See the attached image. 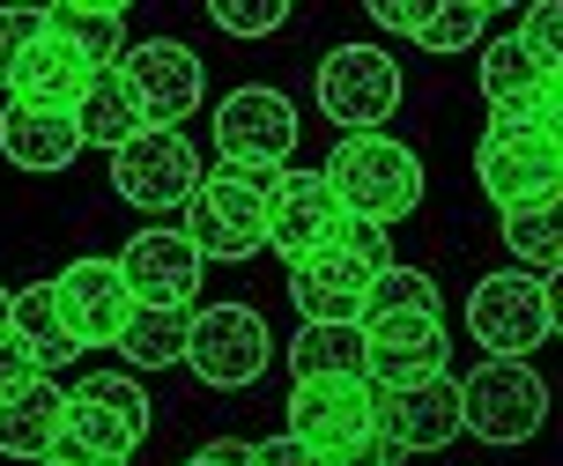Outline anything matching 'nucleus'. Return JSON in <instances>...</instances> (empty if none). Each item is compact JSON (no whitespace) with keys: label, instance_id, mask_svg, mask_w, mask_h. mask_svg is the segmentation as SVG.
I'll return each instance as SVG.
<instances>
[{"label":"nucleus","instance_id":"obj_35","mask_svg":"<svg viewBox=\"0 0 563 466\" xmlns=\"http://www.w3.org/2000/svg\"><path fill=\"white\" fill-rule=\"evenodd\" d=\"M511 30H519V37H527L541 59H556V8H549V0H541V8H527V15H519Z\"/></svg>","mask_w":563,"mask_h":466},{"label":"nucleus","instance_id":"obj_40","mask_svg":"<svg viewBox=\"0 0 563 466\" xmlns=\"http://www.w3.org/2000/svg\"><path fill=\"white\" fill-rule=\"evenodd\" d=\"M0 326H8V289H0Z\"/></svg>","mask_w":563,"mask_h":466},{"label":"nucleus","instance_id":"obj_28","mask_svg":"<svg viewBox=\"0 0 563 466\" xmlns=\"http://www.w3.org/2000/svg\"><path fill=\"white\" fill-rule=\"evenodd\" d=\"M489 15H497L489 0H445V8H430V0H422V15H416L408 37H416L422 53H467V45H482Z\"/></svg>","mask_w":563,"mask_h":466},{"label":"nucleus","instance_id":"obj_38","mask_svg":"<svg viewBox=\"0 0 563 466\" xmlns=\"http://www.w3.org/2000/svg\"><path fill=\"white\" fill-rule=\"evenodd\" d=\"M186 466H253V444L245 437H216V444H200Z\"/></svg>","mask_w":563,"mask_h":466},{"label":"nucleus","instance_id":"obj_15","mask_svg":"<svg viewBox=\"0 0 563 466\" xmlns=\"http://www.w3.org/2000/svg\"><path fill=\"white\" fill-rule=\"evenodd\" d=\"M445 370V319H422V311H378L364 319V378L378 392H400L416 378Z\"/></svg>","mask_w":563,"mask_h":466},{"label":"nucleus","instance_id":"obj_8","mask_svg":"<svg viewBox=\"0 0 563 466\" xmlns=\"http://www.w3.org/2000/svg\"><path fill=\"white\" fill-rule=\"evenodd\" d=\"M319 111L334 119V134H386L400 111V59L378 45H334L319 59Z\"/></svg>","mask_w":563,"mask_h":466},{"label":"nucleus","instance_id":"obj_25","mask_svg":"<svg viewBox=\"0 0 563 466\" xmlns=\"http://www.w3.org/2000/svg\"><path fill=\"white\" fill-rule=\"evenodd\" d=\"M8 333H23V341H30V356L45 363V378L82 356V348L67 341V326H59V311H53V281H37V289H8Z\"/></svg>","mask_w":563,"mask_h":466},{"label":"nucleus","instance_id":"obj_31","mask_svg":"<svg viewBox=\"0 0 563 466\" xmlns=\"http://www.w3.org/2000/svg\"><path fill=\"white\" fill-rule=\"evenodd\" d=\"M208 15H216V30H230V37H267V30L289 23V0H216Z\"/></svg>","mask_w":563,"mask_h":466},{"label":"nucleus","instance_id":"obj_20","mask_svg":"<svg viewBox=\"0 0 563 466\" xmlns=\"http://www.w3.org/2000/svg\"><path fill=\"white\" fill-rule=\"evenodd\" d=\"M89 75H97V67H89V59L75 53L67 37H53V30H45V37H37V45L15 59V75H8V104L75 111V104H82V89H89Z\"/></svg>","mask_w":563,"mask_h":466},{"label":"nucleus","instance_id":"obj_23","mask_svg":"<svg viewBox=\"0 0 563 466\" xmlns=\"http://www.w3.org/2000/svg\"><path fill=\"white\" fill-rule=\"evenodd\" d=\"M45 30L67 37L89 67H119L126 59V8L119 0H53L45 8Z\"/></svg>","mask_w":563,"mask_h":466},{"label":"nucleus","instance_id":"obj_7","mask_svg":"<svg viewBox=\"0 0 563 466\" xmlns=\"http://www.w3.org/2000/svg\"><path fill=\"white\" fill-rule=\"evenodd\" d=\"M563 178V141L556 126H534V119H489L475 141V186L497 200V208H519V200H541L556 192Z\"/></svg>","mask_w":563,"mask_h":466},{"label":"nucleus","instance_id":"obj_33","mask_svg":"<svg viewBox=\"0 0 563 466\" xmlns=\"http://www.w3.org/2000/svg\"><path fill=\"white\" fill-rule=\"evenodd\" d=\"M45 37V8H0V89L15 75V59Z\"/></svg>","mask_w":563,"mask_h":466},{"label":"nucleus","instance_id":"obj_41","mask_svg":"<svg viewBox=\"0 0 563 466\" xmlns=\"http://www.w3.org/2000/svg\"><path fill=\"white\" fill-rule=\"evenodd\" d=\"M37 466H53V459H37Z\"/></svg>","mask_w":563,"mask_h":466},{"label":"nucleus","instance_id":"obj_3","mask_svg":"<svg viewBox=\"0 0 563 466\" xmlns=\"http://www.w3.org/2000/svg\"><path fill=\"white\" fill-rule=\"evenodd\" d=\"M148 392L134 378H119V370H97L67 392V422H59V437L45 459L53 466H126L148 437Z\"/></svg>","mask_w":563,"mask_h":466},{"label":"nucleus","instance_id":"obj_21","mask_svg":"<svg viewBox=\"0 0 563 466\" xmlns=\"http://www.w3.org/2000/svg\"><path fill=\"white\" fill-rule=\"evenodd\" d=\"M0 156L15 170H67L82 156V134H75V111H30L8 104L0 111Z\"/></svg>","mask_w":563,"mask_h":466},{"label":"nucleus","instance_id":"obj_4","mask_svg":"<svg viewBox=\"0 0 563 466\" xmlns=\"http://www.w3.org/2000/svg\"><path fill=\"white\" fill-rule=\"evenodd\" d=\"M186 370H194L208 392H245V385L267 378L275 363V333L260 319L253 303H208L186 319Z\"/></svg>","mask_w":563,"mask_h":466},{"label":"nucleus","instance_id":"obj_27","mask_svg":"<svg viewBox=\"0 0 563 466\" xmlns=\"http://www.w3.org/2000/svg\"><path fill=\"white\" fill-rule=\"evenodd\" d=\"M505 215V245L511 259H527V275H556V192H541V200H519V208H497Z\"/></svg>","mask_w":563,"mask_h":466},{"label":"nucleus","instance_id":"obj_32","mask_svg":"<svg viewBox=\"0 0 563 466\" xmlns=\"http://www.w3.org/2000/svg\"><path fill=\"white\" fill-rule=\"evenodd\" d=\"M334 245L349 252V259H356V267H364L371 281L394 267V230H378V222H341V230H334Z\"/></svg>","mask_w":563,"mask_h":466},{"label":"nucleus","instance_id":"obj_36","mask_svg":"<svg viewBox=\"0 0 563 466\" xmlns=\"http://www.w3.org/2000/svg\"><path fill=\"white\" fill-rule=\"evenodd\" d=\"M319 466H400V452L378 437V430H371V437H356L349 452H334V459H319Z\"/></svg>","mask_w":563,"mask_h":466},{"label":"nucleus","instance_id":"obj_5","mask_svg":"<svg viewBox=\"0 0 563 466\" xmlns=\"http://www.w3.org/2000/svg\"><path fill=\"white\" fill-rule=\"evenodd\" d=\"M467 333H475L489 356L527 363L534 348H549L556 333V289L527 267H505V275H482L467 289Z\"/></svg>","mask_w":563,"mask_h":466},{"label":"nucleus","instance_id":"obj_16","mask_svg":"<svg viewBox=\"0 0 563 466\" xmlns=\"http://www.w3.org/2000/svg\"><path fill=\"white\" fill-rule=\"evenodd\" d=\"M341 200L327 192L319 170H275V186H267V252L282 259H305V252L334 245L341 230Z\"/></svg>","mask_w":563,"mask_h":466},{"label":"nucleus","instance_id":"obj_19","mask_svg":"<svg viewBox=\"0 0 563 466\" xmlns=\"http://www.w3.org/2000/svg\"><path fill=\"white\" fill-rule=\"evenodd\" d=\"M482 97H489L497 119H511V111H534V104H563V75L519 30H505V37L482 45Z\"/></svg>","mask_w":563,"mask_h":466},{"label":"nucleus","instance_id":"obj_9","mask_svg":"<svg viewBox=\"0 0 563 466\" xmlns=\"http://www.w3.org/2000/svg\"><path fill=\"white\" fill-rule=\"evenodd\" d=\"M378 430V385L371 378H297L289 385V430L311 459H334Z\"/></svg>","mask_w":563,"mask_h":466},{"label":"nucleus","instance_id":"obj_6","mask_svg":"<svg viewBox=\"0 0 563 466\" xmlns=\"http://www.w3.org/2000/svg\"><path fill=\"white\" fill-rule=\"evenodd\" d=\"M460 385V430L482 444H527L549 422V385H541L534 363H511V356H482Z\"/></svg>","mask_w":563,"mask_h":466},{"label":"nucleus","instance_id":"obj_10","mask_svg":"<svg viewBox=\"0 0 563 466\" xmlns=\"http://www.w3.org/2000/svg\"><path fill=\"white\" fill-rule=\"evenodd\" d=\"M194 186H200V156H194V141L170 134V126H141L126 148H112V192L141 215L186 208Z\"/></svg>","mask_w":563,"mask_h":466},{"label":"nucleus","instance_id":"obj_30","mask_svg":"<svg viewBox=\"0 0 563 466\" xmlns=\"http://www.w3.org/2000/svg\"><path fill=\"white\" fill-rule=\"evenodd\" d=\"M438 281L422 275V267H386V275L371 281V297H364V319H378V311H422V319H438Z\"/></svg>","mask_w":563,"mask_h":466},{"label":"nucleus","instance_id":"obj_2","mask_svg":"<svg viewBox=\"0 0 563 466\" xmlns=\"http://www.w3.org/2000/svg\"><path fill=\"white\" fill-rule=\"evenodd\" d=\"M327 192L341 200V215L349 222H378V230H394L400 215H416L422 208V156L416 148H400L394 134H341V148L327 156Z\"/></svg>","mask_w":563,"mask_h":466},{"label":"nucleus","instance_id":"obj_14","mask_svg":"<svg viewBox=\"0 0 563 466\" xmlns=\"http://www.w3.org/2000/svg\"><path fill=\"white\" fill-rule=\"evenodd\" d=\"M53 311H59V326H67L75 348H119V333L134 319V297H126L112 259H75L53 281Z\"/></svg>","mask_w":563,"mask_h":466},{"label":"nucleus","instance_id":"obj_18","mask_svg":"<svg viewBox=\"0 0 563 466\" xmlns=\"http://www.w3.org/2000/svg\"><path fill=\"white\" fill-rule=\"evenodd\" d=\"M364 297H371V275L341 245L289 259V303L305 311V326H364Z\"/></svg>","mask_w":563,"mask_h":466},{"label":"nucleus","instance_id":"obj_39","mask_svg":"<svg viewBox=\"0 0 563 466\" xmlns=\"http://www.w3.org/2000/svg\"><path fill=\"white\" fill-rule=\"evenodd\" d=\"M371 15H378L386 30H400V37H408V30H416V15H422V0H371Z\"/></svg>","mask_w":563,"mask_h":466},{"label":"nucleus","instance_id":"obj_17","mask_svg":"<svg viewBox=\"0 0 563 466\" xmlns=\"http://www.w3.org/2000/svg\"><path fill=\"white\" fill-rule=\"evenodd\" d=\"M378 437L394 444L400 459L408 452H445L460 437V385L438 370V378H416L400 392H378Z\"/></svg>","mask_w":563,"mask_h":466},{"label":"nucleus","instance_id":"obj_13","mask_svg":"<svg viewBox=\"0 0 563 466\" xmlns=\"http://www.w3.org/2000/svg\"><path fill=\"white\" fill-rule=\"evenodd\" d=\"M112 267L126 281L134 311H194L200 303V259L178 230H134Z\"/></svg>","mask_w":563,"mask_h":466},{"label":"nucleus","instance_id":"obj_26","mask_svg":"<svg viewBox=\"0 0 563 466\" xmlns=\"http://www.w3.org/2000/svg\"><path fill=\"white\" fill-rule=\"evenodd\" d=\"M289 378H364V326H297Z\"/></svg>","mask_w":563,"mask_h":466},{"label":"nucleus","instance_id":"obj_22","mask_svg":"<svg viewBox=\"0 0 563 466\" xmlns=\"http://www.w3.org/2000/svg\"><path fill=\"white\" fill-rule=\"evenodd\" d=\"M59 422H67V392H59L53 378H37V385H23V392H8V400H0V459L37 466L45 452H53Z\"/></svg>","mask_w":563,"mask_h":466},{"label":"nucleus","instance_id":"obj_37","mask_svg":"<svg viewBox=\"0 0 563 466\" xmlns=\"http://www.w3.org/2000/svg\"><path fill=\"white\" fill-rule=\"evenodd\" d=\"M253 466H319L297 437H260L253 444Z\"/></svg>","mask_w":563,"mask_h":466},{"label":"nucleus","instance_id":"obj_24","mask_svg":"<svg viewBox=\"0 0 563 466\" xmlns=\"http://www.w3.org/2000/svg\"><path fill=\"white\" fill-rule=\"evenodd\" d=\"M75 134H82V148H126L141 134V111L126 97V82H119V67H97L89 75L82 104H75Z\"/></svg>","mask_w":563,"mask_h":466},{"label":"nucleus","instance_id":"obj_29","mask_svg":"<svg viewBox=\"0 0 563 466\" xmlns=\"http://www.w3.org/2000/svg\"><path fill=\"white\" fill-rule=\"evenodd\" d=\"M186 319L194 311H134L126 333H119V348L134 370H170V363L186 356Z\"/></svg>","mask_w":563,"mask_h":466},{"label":"nucleus","instance_id":"obj_34","mask_svg":"<svg viewBox=\"0 0 563 466\" xmlns=\"http://www.w3.org/2000/svg\"><path fill=\"white\" fill-rule=\"evenodd\" d=\"M37 378H45V363L30 356V341L0 326V400H8V392H23V385H37Z\"/></svg>","mask_w":563,"mask_h":466},{"label":"nucleus","instance_id":"obj_1","mask_svg":"<svg viewBox=\"0 0 563 466\" xmlns=\"http://www.w3.org/2000/svg\"><path fill=\"white\" fill-rule=\"evenodd\" d=\"M267 186H275V170H200V186L186 192V208H178V237L194 245V259H253L267 252Z\"/></svg>","mask_w":563,"mask_h":466},{"label":"nucleus","instance_id":"obj_11","mask_svg":"<svg viewBox=\"0 0 563 466\" xmlns=\"http://www.w3.org/2000/svg\"><path fill=\"white\" fill-rule=\"evenodd\" d=\"M216 156L230 170H282L297 156V104L282 89H230L223 111H216Z\"/></svg>","mask_w":563,"mask_h":466},{"label":"nucleus","instance_id":"obj_12","mask_svg":"<svg viewBox=\"0 0 563 466\" xmlns=\"http://www.w3.org/2000/svg\"><path fill=\"white\" fill-rule=\"evenodd\" d=\"M119 82H126V97H134L141 126H170V134H178V119H186V111H200V97H208L200 53H194V45H178V37L126 45V59H119Z\"/></svg>","mask_w":563,"mask_h":466}]
</instances>
